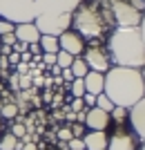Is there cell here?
I'll return each instance as SVG.
<instances>
[{
  "label": "cell",
  "mask_w": 145,
  "mask_h": 150,
  "mask_svg": "<svg viewBox=\"0 0 145 150\" xmlns=\"http://www.w3.org/2000/svg\"><path fill=\"white\" fill-rule=\"evenodd\" d=\"M34 25L38 27L40 34L60 36L63 31H67L71 27V16H36Z\"/></svg>",
  "instance_id": "ba28073f"
},
{
  "label": "cell",
  "mask_w": 145,
  "mask_h": 150,
  "mask_svg": "<svg viewBox=\"0 0 145 150\" xmlns=\"http://www.w3.org/2000/svg\"><path fill=\"white\" fill-rule=\"evenodd\" d=\"M51 74H54V79H60V72H63V69H60V67H58V65H51Z\"/></svg>",
  "instance_id": "ab89813d"
},
{
  "label": "cell",
  "mask_w": 145,
  "mask_h": 150,
  "mask_svg": "<svg viewBox=\"0 0 145 150\" xmlns=\"http://www.w3.org/2000/svg\"><path fill=\"white\" fill-rule=\"evenodd\" d=\"M40 63H43V65H47V67L56 65V54H43V56H40Z\"/></svg>",
  "instance_id": "f546056e"
},
{
  "label": "cell",
  "mask_w": 145,
  "mask_h": 150,
  "mask_svg": "<svg viewBox=\"0 0 145 150\" xmlns=\"http://www.w3.org/2000/svg\"><path fill=\"white\" fill-rule=\"evenodd\" d=\"M20 63H27V65L32 63V54H29V50H27V52H22V54H20Z\"/></svg>",
  "instance_id": "74e56055"
},
{
  "label": "cell",
  "mask_w": 145,
  "mask_h": 150,
  "mask_svg": "<svg viewBox=\"0 0 145 150\" xmlns=\"http://www.w3.org/2000/svg\"><path fill=\"white\" fill-rule=\"evenodd\" d=\"M107 150H136V137L125 130L114 132L107 139Z\"/></svg>",
  "instance_id": "7c38bea8"
},
{
  "label": "cell",
  "mask_w": 145,
  "mask_h": 150,
  "mask_svg": "<svg viewBox=\"0 0 145 150\" xmlns=\"http://www.w3.org/2000/svg\"><path fill=\"white\" fill-rule=\"evenodd\" d=\"M141 2H143V5H145V0H141Z\"/></svg>",
  "instance_id": "7dc6e473"
},
{
  "label": "cell",
  "mask_w": 145,
  "mask_h": 150,
  "mask_svg": "<svg viewBox=\"0 0 145 150\" xmlns=\"http://www.w3.org/2000/svg\"><path fill=\"white\" fill-rule=\"evenodd\" d=\"M0 65H2V67H7V65H9V63H7V56H0Z\"/></svg>",
  "instance_id": "ee69618b"
},
{
  "label": "cell",
  "mask_w": 145,
  "mask_h": 150,
  "mask_svg": "<svg viewBox=\"0 0 145 150\" xmlns=\"http://www.w3.org/2000/svg\"><path fill=\"white\" fill-rule=\"evenodd\" d=\"M109 119H114L116 123H123V121L127 119V110H125V108H116V105H114V110L109 112Z\"/></svg>",
  "instance_id": "cb8c5ba5"
},
{
  "label": "cell",
  "mask_w": 145,
  "mask_h": 150,
  "mask_svg": "<svg viewBox=\"0 0 145 150\" xmlns=\"http://www.w3.org/2000/svg\"><path fill=\"white\" fill-rule=\"evenodd\" d=\"M67 119H69V121H76V112H71V110H69V112H67Z\"/></svg>",
  "instance_id": "b9f144b4"
},
{
  "label": "cell",
  "mask_w": 145,
  "mask_h": 150,
  "mask_svg": "<svg viewBox=\"0 0 145 150\" xmlns=\"http://www.w3.org/2000/svg\"><path fill=\"white\" fill-rule=\"evenodd\" d=\"M81 99H83V103H85V108H96V96H94V94L85 92Z\"/></svg>",
  "instance_id": "83f0119b"
},
{
  "label": "cell",
  "mask_w": 145,
  "mask_h": 150,
  "mask_svg": "<svg viewBox=\"0 0 145 150\" xmlns=\"http://www.w3.org/2000/svg\"><path fill=\"white\" fill-rule=\"evenodd\" d=\"M22 150H38V146L32 141V144H25V146H22Z\"/></svg>",
  "instance_id": "60d3db41"
},
{
  "label": "cell",
  "mask_w": 145,
  "mask_h": 150,
  "mask_svg": "<svg viewBox=\"0 0 145 150\" xmlns=\"http://www.w3.org/2000/svg\"><path fill=\"white\" fill-rule=\"evenodd\" d=\"M22 141H20V139H16L11 134V132H7L5 137L0 139V150H22Z\"/></svg>",
  "instance_id": "e0dca14e"
},
{
  "label": "cell",
  "mask_w": 145,
  "mask_h": 150,
  "mask_svg": "<svg viewBox=\"0 0 145 150\" xmlns=\"http://www.w3.org/2000/svg\"><path fill=\"white\" fill-rule=\"evenodd\" d=\"M71 29L78 31L87 40H98L107 31V16L103 11V7L83 0L71 13Z\"/></svg>",
  "instance_id": "3957f363"
},
{
  "label": "cell",
  "mask_w": 145,
  "mask_h": 150,
  "mask_svg": "<svg viewBox=\"0 0 145 150\" xmlns=\"http://www.w3.org/2000/svg\"><path fill=\"white\" fill-rule=\"evenodd\" d=\"M58 47H60L63 52H67L69 56L78 58L83 52H85V38L69 27L67 31H63V34L58 36Z\"/></svg>",
  "instance_id": "9c48e42d"
},
{
  "label": "cell",
  "mask_w": 145,
  "mask_h": 150,
  "mask_svg": "<svg viewBox=\"0 0 145 150\" xmlns=\"http://www.w3.org/2000/svg\"><path fill=\"white\" fill-rule=\"evenodd\" d=\"M11 54V45H0V56H9Z\"/></svg>",
  "instance_id": "f35d334b"
},
{
  "label": "cell",
  "mask_w": 145,
  "mask_h": 150,
  "mask_svg": "<svg viewBox=\"0 0 145 150\" xmlns=\"http://www.w3.org/2000/svg\"><path fill=\"white\" fill-rule=\"evenodd\" d=\"M114 23L123 29H139L143 18V2L141 0H107Z\"/></svg>",
  "instance_id": "277c9868"
},
{
  "label": "cell",
  "mask_w": 145,
  "mask_h": 150,
  "mask_svg": "<svg viewBox=\"0 0 145 150\" xmlns=\"http://www.w3.org/2000/svg\"><path fill=\"white\" fill-rule=\"evenodd\" d=\"M139 34H141L143 45H145V11H143V18H141V25H139Z\"/></svg>",
  "instance_id": "d590c367"
},
{
  "label": "cell",
  "mask_w": 145,
  "mask_h": 150,
  "mask_svg": "<svg viewBox=\"0 0 145 150\" xmlns=\"http://www.w3.org/2000/svg\"><path fill=\"white\" fill-rule=\"evenodd\" d=\"M18 79H20L18 74H11V79H9V81H11V90H16V92H20V88H18Z\"/></svg>",
  "instance_id": "8d00e7d4"
},
{
  "label": "cell",
  "mask_w": 145,
  "mask_h": 150,
  "mask_svg": "<svg viewBox=\"0 0 145 150\" xmlns=\"http://www.w3.org/2000/svg\"><path fill=\"white\" fill-rule=\"evenodd\" d=\"M109 58L116 67L141 69L145 65V45L139 29H123L116 27L107 43Z\"/></svg>",
  "instance_id": "7a4b0ae2"
},
{
  "label": "cell",
  "mask_w": 145,
  "mask_h": 150,
  "mask_svg": "<svg viewBox=\"0 0 145 150\" xmlns=\"http://www.w3.org/2000/svg\"><path fill=\"white\" fill-rule=\"evenodd\" d=\"M34 105L40 108V96H36V94H34Z\"/></svg>",
  "instance_id": "7bdbcfd3"
},
{
  "label": "cell",
  "mask_w": 145,
  "mask_h": 150,
  "mask_svg": "<svg viewBox=\"0 0 145 150\" xmlns=\"http://www.w3.org/2000/svg\"><path fill=\"white\" fill-rule=\"evenodd\" d=\"M16 69H18L16 74H29V65H27V63H18V65H16Z\"/></svg>",
  "instance_id": "e575fe53"
},
{
  "label": "cell",
  "mask_w": 145,
  "mask_h": 150,
  "mask_svg": "<svg viewBox=\"0 0 145 150\" xmlns=\"http://www.w3.org/2000/svg\"><path fill=\"white\" fill-rule=\"evenodd\" d=\"M85 56H83V61L87 63L89 69H94V72H101V74H105L109 67H112V58H109V52L103 47V43H98V40H94V43L89 45L87 50L83 52Z\"/></svg>",
  "instance_id": "8992f818"
},
{
  "label": "cell",
  "mask_w": 145,
  "mask_h": 150,
  "mask_svg": "<svg viewBox=\"0 0 145 150\" xmlns=\"http://www.w3.org/2000/svg\"><path fill=\"white\" fill-rule=\"evenodd\" d=\"M7 63H9V65H13V67H16V65H18V63H20V54H18V52H11V54L7 56Z\"/></svg>",
  "instance_id": "d6a6232c"
},
{
  "label": "cell",
  "mask_w": 145,
  "mask_h": 150,
  "mask_svg": "<svg viewBox=\"0 0 145 150\" xmlns=\"http://www.w3.org/2000/svg\"><path fill=\"white\" fill-rule=\"evenodd\" d=\"M141 150H145V141H143V146H141Z\"/></svg>",
  "instance_id": "bcb514c9"
},
{
  "label": "cell",
  "mask_w": 145,
  "mask_h": 150,
  "mask_svg": "<svg viewBox=\"0 0 145 150\" xmlns=\"http://www.w3.org/2000/svg\"><path fill=\"white\" fill-rule=\"evenodd\" d=\"M83 144H85V150H103L107 148V134L98 130H89L83 137Z\"/></svg>",
  "instance_id": "9a60e30c"
},
{
  "label": "cell",
  "mask_w": 145,
  "mask_h": 150,
  "mask_svg": "<svg viewBox=\"0 0 145 150\" xmlns=\"http://www.w3.org/2000/svg\"><path fill=\"white\" fill-rule=\"evenodd\" d=\"M96 108H101V110H105V112H112L114 103L105 96V94H98V96H96Z\"/></svg>",
  "instance_id": "7402d4cb"
},
{
  "label": "cell",
  "mask_w": 145,
  "mask_h": 150,
  "mask_svg": "<svg viewBox=\"0 0 145 150\" xmlns=\"http://www.w3.org/2000/svg\"><path fill=\"white\" fill-rule=\"evenodd\" d=\"M127 119L132 123L134 134H139V137L145 141V96L127 110Z\"/></svg>",
  "instance_id": "8fae6325"
},
{
  "label": "cell",
  "mask_w": 145,
  "mask_h": 150,
  "mask_svg": "<svg viewBox=\"0 0 145 150\" xmlns=\"http://www.w3.org/2000/svg\"><path fill=\"white\" fill-rule=\"evenodd\" d=\"M83 0H36V16H71Z\"/></svg>",
  "instance_id": "52a82bcc"
},
{
  "label": "cell",
  "mask_w": 145,
  "mask_h": 150,
  "mask_svg": "<svg viewBox=\"0 0 145 150\" xmlns=\"http://www.w3.org/2000/svg\"><path fill=\"white\" fill-rule=\"evenodd\" d=\"M58 139H60V141H69L71 139V130L69 128H60V130H58Z\"/></svg>",
  "instance_id": "1f68e13d"
},
{
  "label": "cell",
  "mask_w": 145,
  "mask_h": 150,
  "mask_svg": "<svg viewBox=\"0 0 145 150\" xmlns=\"http://www.w3.org/2000/svg\"><path fill=\"white\" fill-rule=\"evenodd\" d=\"M71 112H83V110H87L85 108V103H83V99H71Z\"/></svg>",
  "instance_id": "f1b7e54d"
},
{
  "label": "cell",
  "mask_w": 145,
  "mask_h": 150,
  "mask_svg": "<svg viewBox=\"0 0 145 150\" xmlns=\"http://www.w3.org/2000/svg\"><path fill=\"white\" fill-rule=\"evenodd\" d=\"M0 130H2V125H0Z\"/></svg>",
  "instance_id": "c3c4849f"
},
{
  "label": "cell",
  "mask_w": 145,
  "mask_h": 150,
  "mask_svg": "<svg viewBox=\"0 0 145 150\" xmlns=\"http://www.w3.org/2000/svg\"><path fill=\"white\" fill-rule=\"evenodd\" d=\"M67 88L71 90V96H74V99H81L83 94H85V85H83V79H74V81H71Z\"/></svg>",
  "instance_id": "ffe728a7"
},
{
  "label": "cell",
  "mask_w": 145,
  "mask_h": 150,
  "mask_svg": "<svg viewBox=\"0 0 145 150\" xmlns=\"http://www.w3.org/2000/svg\"><path fill=\"white\" fill-rule=\"evenodd\" d=\"M103 94L112 101L116 108H130L134 103H139L145 96V85L141 69L132 67H112L105 72V85H103Z\"/></svg>",
  "instance_id": "6da1fadb"
},
{
  "label": "cell",
  "mask_w": 145,
  "mask_h": 150,
  "mask_svg": "<svg viewBox=\"0 0 145 150\" xmlns=\"http://www.w3.org/2000/svg\"><path fill=\"white\" fill-rule=\"evenodd\" d=\"M103 150H107V148H103Z\"/></svg>",
  "instance_id": "681fc988"
},
{
  "label": "cell",
  "mask_w": 145,
  "mask_h": 150,
  "mask_svg": "<svg viewBox=\"0 0 145 150\" xmlns=\"http://www.w3.org/2000/svg\"><path fill=\"white\" fill-rule=\"evenodd\" d=\"M0 18L13 25L34 23L36 18V0H0Z\"/></svg>",
  "instance_id": "5b68a950"
},
{
  "label": "cell",
  "mask_w": 145,
  "mask_h": 150,
  "mask_svg": "<svg viewBox=\"0 0 145 150\" xmlns=\"http://www.w3.org/2000/svg\"><path fill=\"white\" fill-rule=\"evenodd\" d=\"M67 150H85V144H83V137H71L67 141Z\"/></svg>",
  "instance_id": "484cf974"
},
{
  "label": "cell",
  "mask_w": 145,
  "mask_h": 150,
  "mask_svg": "<svg viewBox=\"0 0 145 150\" xmlns=\"http://www.w3.org/2000/svg\"><path fill=\"white\" fill-rule=\"evenodd\" d=\"M69 69H71V74H74V79H83V76L89 72L87 63L83 61V58H74V63L69 65Z\"/></svg>",
  "instance_id": "ac0fdd59"
},
{
  "label": "cell",
  "mask_w": 145,
  "mask_h": 150,
  "mask_svg": "<svg viewBox=\"0 0 145 150\" xmlns=\"http://www.w3.org/2000/svg\"><path fill=\"white\" fill-rule=\"evenodd\" d=\"M83 85H85V92L94 94V96H98V94H103L105 74H101V72H94V69H89L87 74L83 76Z\"/></svg>",
  "instance_id": "5bb4252c"
},
{
  "label": "cell",
  "mask_w": 145,
  "mask_h": 150,
  "mask_svg": "<svg viewBox=\"0 0 145 150\" xmlns=\"http://www.w3.org/2000/svg\"><path fill=\"white\" fill-rule=\"evenodd\" d=\"M38 45H40L43 54H58V52H60V47H58V36L40 34V38H38Z\"/></svg>",
  "instance_id": "2e32d148"
},
{
  "label": "cell",
  "mask_w": 145,
  "mask_h": 150,
  "mask_svg": "<svg viewBox=\"0 0 145 150\" xmlns=\"http://www.w3.org/2000/svg\"><path fill=\"white\" fill-rule=\"evenodd\" d=\"M16 43V36L13 34H5V36H0V45H13Z\"/></svg>",
  "instance_id": "836d02e7"
},
{
  "label": "cell",
  "mask_w": 145,
  "mask_h": 150,
  "mask_svg": "<svg viewBox=\"0 0 145 150\" xmlns=\"http://www.w3.org/2000/svg\"><path fill=\"white\" fill-rule=\"evenodd\" d=\"M11 134H13L16 139L25 137V134H27V128H25V123H22V121H16V123L11 125Z\"/></svg>",
  "instance_id": "d4e9b609"
},
{
  "label": "cell",
  "mask_w": 145,
  "mask_h": 150,
  "mask_svg": "<svg viewBox=\"0 0 145 150\" xmlns=\"http://www.w3.org/2000/svg\"><path fill=\"white\" fill-rule=\"evenodd\" d=\"M13 36H16V40H22V43L32 45V43H38L40 31H38V27L34 25V23H20V25H16V29H13Z\"/></svg>",
  "instance_id": "4fadbf2b"
},
{
  "label": "cell",
  "mask_w": 145,
  "mask_h": 150,
  "mask_svg": "<svg viewBox=\"0 0 145 150\" xmlns=\"http://www.w3.org/2000/svg\"><path fill=\"white\" fill-rule=\"evenodd\" d=\"M109 112L101 110V108H87L85 110V128L87 130H98V132H105L109 128Z\"/></svg>",
  "instance_id": "30bf717a"
},
{
  "label": "cell",
  "mask_w": 145,
  "mask_h": 150,
  "mask_svg": "<svg viewBox=\"0 0 145 150\" xmlns=\"http://www.w3.org/2000/svg\"><path fill=\"white\" fill-rule=\"evenodd\" d=\"M141 76H143V85H145V65L141 67Z\"/></svg>",
  "instance_id": "f6af8a7d"
},
{
  "label": "cell",
  "mask_w": 145,
  "mask_h": 150,
  "mask_svg": "<svg viewBox=\"0 0 145 150\" xmlns=\"http://www.w3.org/2000/svg\"><path fill=\"white\" fill-rule=\"evenodd\" d=\"M69 130H71V137H78V139H81V134L85 132V125H83V123H74Z\"/></svg>",
  "instance_id": "4dcf8cb0"
},
{
  "label": "cell",
  "mask_w": 145,
  "mask_h": 150,
  "mask_svg": "<svg viewBox=\"0 0 145 150\" xmlns=\"http://www.w3.org/2000/svg\"><path fill=\"white\" fill-rule=\"evenodd\" d=\"M20 79H18V88L25 92V90H32L34 88V76L32 74H18Z\"/></svg>",
  "instance_id": "603a6c76"
},
{
  "label": "cell",
  "mask_w": 145,
  "mask_h": 150,
  "mask_svg": "<svg viewBox=\"0 0 145 150\" xmlns=\"http://www.w3.org/2000/svg\"><path fill=\"white\" fill-rule=\"evenodd\" d=\"M13 29H16V25H13V23L0 18V36H5V34H13Z\"/></svg>",
  "instance_id": "4316f807"
},
{
  "label": "cell",
  "mask_w": 145,
  "mask_h": 150,
  "mask_svg": "<svg viewBox=\"0 0 145 150\" xmlns=\"http://www.w3.org/2000/svg\"><path fill=\"white\" fill-rule=\"evenodd\" d=\"M71 63H74V56H69L67 52H63V50H60V52H58V54H56V65H58V67H60V69L69 67Z\"/></svg>",
  "instance_id": "44dd1931"
},
{
  "label": "cell",
  "mask_w": 145,
  "mask_h": 150,
  "mask_svg": "<svg viewBox=\"0 0 145 150\" xmlns=\"http://www.w3.org/2000/svg\"><path fill=\"white\" fill-rule=\"evenodd\" d=\"M0 117H5V119H16V117H18V105H16V103H5V105L0 108Z\"/></svg>",
  "instance_id": "d6986e66"
}]
</instances>
